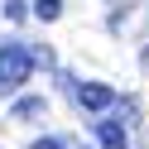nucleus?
<instances>
[{
  "mask_svg": "<svg viewBox=\"0 0 149 149\" xmlns=\"http://www.w3.org/2000/svg\"><path fill=\"white\" fill-rule=\"evenodd\" d=\"M39 68L34 63V48L29 43H0V96H15V91L29 82V72Z\"/></svg>",
  "mask_w": 149,
  "mask_h": 149,
  "instance_id": "nucleus-1",
  "label": "nucleus"
},
{
  "mask_svg": "<svg viewBox=\"0 0 149 149\" xmlns=\"http://www.w3.org/2000/svg\"><path fill=\"white\" fill-rule=\"evenodd\" d=\"M72 101H77L87 116H101V111H111V106H116V87H106V82H82Z\"/></svg>",
  "mask_w": 149,
  "mask_h": 149,
  "instance_id": "nucleus-2",
  "label": "nucleus"
},
{
  "mask_svg": "<svg viewBox=\"0 0 149 149\" xmlns=\"http://www.w3.org/2000/svg\"><path fill=\"white\" fill-rule=\"evenodd\" d=\"M91 135H96V149H125L130 125H125V120H116L111 111H101V116H96V125H91Z\"/></svg>",
  "mask_w": 149,
  "mask_h": 149,
  "instance_id": "nucleus-3",
  "label": "nucleus"
},
{
  "mask_svg": "<svg viewBox=\"0 0 149 149\" xmlns=\"http://www.w3.org/2000/svg\"><path fill=\"white\" fill-rule=\"evenodd\" d=\"M43 111H48V101H43V96H19V101L10 106V120H39Z\"/></svg>",
  "mask_w": 149,
  "mask_h": 149,
  "instance_id": "nucleus-4",
  "label": "nucleus"
},
{
  "mask_svg": "<svg viewBox=\"0 0 149 149\" xmlns=\"http://www.w3.org/2000/svg\"><path fill=\"white\" fill-rule=\"evenodd\" d=\"M34 19H39V24H53V19H58V15H63V0H34Z\"/></svg>",
  "mask_w": 149,
  "mask_h": 149,
  "instance_id": "nucleus-5",
  "label": "nucleus"
},
{
  "mask_svg": "<svg viewBox=\"0 0 149 149\" xmlns=\"http://www.w3.org/2000/svg\"><path fill=\"white\" fill-rule=\"evenodd\" d=\"M53 82H58V91H63V96H77V87H82V82L72 77L68 68H58V72H53Z\"/></svg>",
  "mask_w": 149,
  "mask_h": 149,
  "instance_id": "nucleus-6",
  "label": "nucleus"
},
{
  "mask_svg": "<svg viewBox=\"0 0 149 149\" xmlns=\"http://www.w3.org/2000/svg\"><path fill=\"white\" fill-rule=\"evenodd\" d=\"M29 149H72V139L68 135H43V139H34Z\"/></svg>",
  "mask_w": 149,
  "mask_h": 149,
  "instance_id": "nucleus-7",
  "label": "nucleus"
},
{
  "mask_svg": "<svg viewBox=\"0 0 149 149\" xmlns=\"http://www.w3.org/2000/svg\"><path fill=\"white\" fill-rule=\"evenodd\" d=\"M5 15H10V19H24V15H29V0H5Z\"/></svg>",
  "mask_w": 149,
  "mask_h": 149,
  "instance_id": "nucleus-8",
  "label": "nucleus"
},
{
  "mask_svg": "<svg viewBox=\"0 0 149 149\" xmlns=\"http://www.w3.org/2000/svg\"><path fill=\"white\" fill-rule=\"evenodd\" d=\"M144 68H149V48H144Z\"/></svg>",
  "mask_w": 149,
  "mask_h": 149,
  "instance_id": "nucleus-9",
  "label": "nucleus"
},
{
  "mask_svg": "<svg viewBox=\"0 0 149 149\" xmlns=\"http://www.w3.org/2000/svg\"><path fill=\"white\" fill-rule=\"evenodd\" d=\"M72 149H87V144H72Z\"/></svg>",
  "mask_w": 149,
  "mask_h": 149,
  "instance_id": "nucleus-10",
  "label": "nucleus"
}]
</instances>
